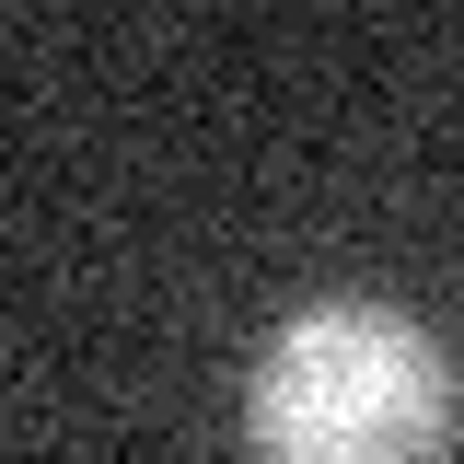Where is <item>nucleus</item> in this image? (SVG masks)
I'll return each instance as SVG.
<instances>
[{"label":"nucleus","instance_id":"obj_1","mask_svg":"<svg viewBox=\"0 0 464 464\" xmlns=\"http://www.w3.org/2000/svg\"><path fill=\"white\" fill-rule=\"evenodd\" d=\"M464 418V372L395 302H302L244 372L256 464H441Z\"/></svg>","mask_w":464,"mask_h":464}]
</instances>
